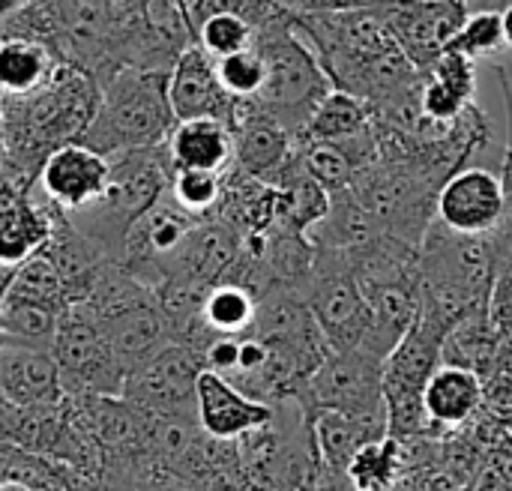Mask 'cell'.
I'll return each instance as SVG.
<instances>
[{
    "label": "cell",
    "mask_w": 512,
    "mask_h": 491,
    "mask_svg": "<svg viewBox=\"0 0 512 491\" xmlns=\"http://www.w3.org/2000/svg\"><path fill=\"white\" fill-rule=\"evenodd\" d=\"M456 3H462V6H468V0H456Z\"/></svg>",
    "instance_id": "f35d334b"
},
{
    "label": "cell",
    "mask_w": 512,
    "mask_h": 491,
    "mask_svg": "<svg viewBox=\"0 0 512 491\" xmlns=\"http://www.w3.org/2000/svg\"><path fill=\"white\" fill-rule=\"evenodd\" d=\"M63 315L21 297H0V342L54 351Z\"/></svg>",
    "instance_id": "d4e9b609"
},
{
    "label": "cell",
    "mask_w": 512,
    "mask_h": 491,
    "mask_svg": "<svg viewBox=\"0 0 512 491\" xmlns=\"http://www.w3.org/2000/svg\"><path fill=\"white\" fill-rule=\"evenodd\" d=\"M54 357L63 372L66 396L123 399L129 369L117 360L108 339L84 309L72 306L63 315L54 342Z\"/></svg>",
    "instance_id": "30bf717a"
},
{
    "label": "cell",
    "mask_w": 512,
    "mask_h": 491,
    "mask_svg": "<svg viewBox=\"0 0 512 491\" xmlns=\"http://www.w3.org/2000/svg\"><path fill=\"white\" fill-rule=\"evenodd\" d=\"M483 399H486V381L477 372L441 363L423 396V408L432 432L438 435L465 426L480 411Z\"/></svg>",
    "instance_id": "ffe728a7"
},
{
    "label": "cell",
    "mask_w": 512,
    "mask_h": 491,
    "mask_svg": "<svg viewBox=\"0 0 512 491\" xmlns=\"http://www.w3.org/2000/svg\"><path fill=\"white\" fill-rule=\"evenodd\" d=\"M312 491H354V489H351V483H348V477H345V474L321 471V477H318V483H315V489Z\"/></svg>",
    "instance_id": "d590c367"
},
{
    "label": "cell",
    "mask_w": 512,
    "mask_h": 491,
    "mask_svg": "<svg viewBox=\"0 0 512 491\" xmlns=\"http://www.w3.org/2000/svg\"><path fill=\"white\" fill-rule=\"evenodd\" d=\"M219 66V78L225 84V90L237 99V102H249L264 90L267 81V63L264 54L252 45L246 51H237L231 57L216 60Z\"/></svg>",
    "instance_id": "d6a6232c"
},
{
    "label": "cell",
    "mask_w": 512,
    "mask_h": 491,
    "mask_svg": "<svg viewBox=\"0 0 512 491\" xmlns=\"http://www.w3.org/2000/svg\"><path fill=\"white\" fill-rule=\"evenodd\" d=\"M261 315V294L243 279H222L216 282L201 306V318L207 333L216 339L252 336Z\"/></svg>",
    "instance_id": "603a6c76"
},
{
    "label": "cell",
    "mask_w": 512,
    "mask_h": 491,
    "mask_svg": "<svg viewBox=\"0 0 512 491\" xmlns=\"http://www.w3.org/2000/svg\"><path fill=\"white\" fill-rule=\"evenodd\" d=\"M102 99V84L81 66L63 63L27 96H3V183L33 192L45 162L84 138Z\"/></svg>",
    "instance_id": "7a4b0ae2"
},
{
    "label": "cell",
    "mask_w": 512,
    "mask_h": 491,
    "mask_svg": "<svg viewBox=\"0 0 512 491\" xmlns=\"http://www.w3.org/2000/svg\"><path fill=\"white\" fill-rule=\"evenodd\" d=\"M255 48L264 54L267 81L264 90L249 99L273 120H279L297 141L306 135L315 111L336 90L330 75L324 72L312 45L294 30L291 15L267 24L255 36Z\"/></svg>",
    "instance_id": "5b68a950"
},
{
    "label": "cell",
    "mask_w": 512,
    "mask_h": 491,
    "mask_svg": "<svg viewBox=\"0 0 512 491\" xmlns=\"http://www.w3.org/2000/svg\"><path fill=\"white\" fill-rule=\"evenodd\" d=\"M444 339H447V327L438 324L429 312H420L417 324L408 330V336L396 345V351L384 363L390 435L399 441L435 435L423 408V396L432 375L444 363Z\"/></svg>",
    "instance_id": "8992f818"
},
{
    "label": "cell",
    "mask_w": 512,
    "mask_h": 491,
    "mask_svg": "<svg viewBox=\"0 0 512 491\" xmlns=\"http://www.w3.org/2000/svg\"><path fill=\"white\" fill-rule=\"evenodd\" d=\"M108 180H111V159L78 141L57 150L45 162L36 189L42 192L45 201H51L66 216H72L93 207L105 195Z\"/></svg>",
    "instance_id": "9a60e30c"
},
{
    "label": "cell",
    "mask_w": 512,
    "mask_h": 491,
    "mask_svg": "<svg viewBox=\"0 0 512 491\" xmlns=\"http://www.w3.org/2000/svg\"><path fill=\"white\" fill-rule=\"evenodd\" d=\"M276 420V405L243 393L228 378L204 369L198 378V426L207 438L237 444Z\"/></svg>",
    "instance_id": "5bb4252c"
},
{
    "label": "cell",
    "mask_w": 512,
    "mask_h": 491,
    "mask_svg": "<svg viewBox=\"0 0 512 491\" xmlns=\"http://www.w3.org/2000/svg\"><path fill=\"white\" fill-rule=\"evenodd\" d=\"M204 369V351L171 342L129 372L123 399L153 417L198 423V378Z\"/></svg>",
    "instance_id": "9c48e42d"
},
{
    "label": "cell",
    "mask_w": 512,
    "mask_h": 491,
    "mask_svg": "<svg viewBox=\"0 0 512 491\" xmlns=\"http://www.w3.org/2000/svg\"><path fill=\"white\" fill-rule=\"evenodd\" d=\"M165 147L174 171L228 174L237 156L234 129L222 120H183L174 126Z\"/></svg>",
    "instance_id": "d6986e66"
},
{
    "label": "cell",
    "mask_w": 512,
    "mask_h": 491,
    "mask_svg": "<svg viewBox=\"0 0 512 491\" xmlns=\"http://www.w3.org/2000/svg\"><path fill=\"white\" fill-rule=\"evenodd\" d=\"M297 159L330 195H339V192L351 189V183L357 177V165L351 162L345 147L333 144V141H309V138H303V141H297Z\"/></svg>",
    "instance_id": "f1b7e54d"
},
{
    "label": "cell",
    "mask_w": 512,
    "mask_h": 491,
    "mask_svg": "<svg viewBox=\"0 0 512 491\" xmlns=\"http://www.w3.org/2000/svg\"><path fill=\"white\" fill-rule=\"evenodd\" d=\"M363 9H372L390 27L420 72L435 66L468 18V9L456 0H363Z\"/></svg>",
    "instance_id": "8fae6325"
},
{
    "label": "cell",
    "mask_w": 512,
    "mask_h": 491,
    "mask_svg": "<svg viewBox=\"0 0 512 491\" xmlns=\"http://www.w3.org/2000/svg\"><path fill=\"white\" fill-rule=\"evenodd\" d=\"M255 36H258L255 24H252L249 18L237 15V12L213 15V18H207V21L201 24V30L195 33L198 45H201L210 57H216V60L252 48V45H255Z\"/></svg>",
    "instance_id": "4dcf8cb0"
},
{
    "label": "cell",
    "mask_w": 512,
    "mask_h": 491,
    "mask_svg": "<svg viewBox=\"0 0 512 491\" xmlns=\"http://www.w3.org/2000/svg\"><path fill=\"white\" fill-rule=\"evenodd\" d=\"M390 435V423L384 420H360L336 411H315L312 414V438L318 450L321 471L348 474V465L354 456L372 444Z\"/></svg>",
    "instance_id": "44dd1931"
},
{
    "label": "cell",
    "mask_w": 512,
    "mask_h": 491,
    "mask_svg": "<svg viewBox=\"0 0 512 491\" xmlns=\"http://www.w3.org/2000/svg\"><path fill=\"white\" fill-rule=\"evenodd\" d=\"M168 99L177 123L183 120H222L234 129L240 102L225 90L216 57L201 45H186L171 63Z\"/></svg>",
    "instance_id": "4fadbf2b"
},
{
    "label": "cell",
    "mask_w": 512,
    "mask_h": 491,
    "mask_svg": "<svg viewBox=\"0 0 512 491\" xmlns=\"http://www.w3.org/2000/svg\"><path fill=\"white\" fill-rule=\"evenodd\" d=\"M171 69L123 66L102 84L99 111L84 132L81 144L102 156L162 147L174 126V108L168 99Z\"/></svg>",
    "instance_id": "3957f363"
},
{
    "label": "cell",
    "mask_w": 512,
    "mask_h": 491,
    "mask_svg": "<svg viewBox=\"0 0 512 491\" xmlns=\"http://www.w3.org/2000/svg\"><path fill=\"white\" fill-rule=\"evenodd\" d=\"M456 51L480 60H498L501 51H507V33H504V15L501 12H471L459 30V36L453 39Z\"/></svg>",
    "instance_id": "1f68e13d"
},
{
    "label": "cell",
    "mask_w": 512,
    "mask_h": 491,
    "mask_svg": "<svg viewBox=\"0 0 512 491\" xmlns=\"http://www.w3.org/2000/svg\"><path fill=\"white\" fill-rule=\"evenodd\" d=\"M225 180L228 174L213 171H174L168 198L192 219H213L225 198Z\"/></svg>",
    "instance_id": "83f0119b"
},
{
    "label": "cell",
    "mask_w": 512,
    "mask_h": 491,
    "mask_svg": "<svg viewBox=\"0 0 512 491\" xmlns=\"http://www.w3.org/2000/svg\"><path fill=\"white\" fill-rule=\"evenodd\" d=\"M180 3H183L186 21H189L192 39H195V33L201 30V24L207 18L222 15V12H237V15L249 18L255 24V30H261L267 24H276V21L291 15L279 0H180Z\"/></svg>",
    "instance_id": "f546056e"
},
{
    "label": "cell",
    "mask_w": 512,
    "mask_h": 491,
    "mask_svg": "<svg viewBox=\"0 0 512 491\" xmlns=\"http://www.w3.org/2000/svg\"><path fill=\"white\" fill-rule=\"evenodd\" d=\"M0 491H36L30 483H24V480H18V477H3V486Z\"/></svg>",
    "instance_id": "8d00e7d4"
},
{
    "label": "cell",
    "mask_w": 512,
    "mask_h": 491,
    "mask_svg": "<svg viewBox=\"0 0 512 491\" xmlns=\"http://www.w3.org/2000/svg\"><path fill=\"white\" fill-rule=\"evenodd\" d=\"M384 357L369 348L354 351H330V357L309 378L300 402L315 411H336L360 420H384L387 396H384Z\"/></svg>",
    "instance_id": "ba28073f"
},
{
    "label": "cell",
    "mask_w": 512,
    "mask_h": 491,
    "mask_svg": "<svg viewBox=\"0 0 512 491\" xmlns=\"http://www.w3.org/2000/svg\"><path fill=\"white\" fill-rule=\"evenodd\" d=\"M0 396L21 408L63 405L66 387L54 351L0 342Z\"/></svg>",
    "instance_id": "e0dca14e"
},
{
    "label": "cell",
    "mask_w": 512,
    "mask_h": 491,
    "mask_svg": "<svg viewBox=\"0 0 512 491\" xmlns=\"http://www.w3.org/2000/svg\"><path fill=\"white\" fill-rule=\"evenodd\" d=\"M405 465H408L405 441L387 435L381 441L366 444L348 465L345 477L354 491H390L402 480Z\"/></svg>",
    "instance_id": "484cf974"
},
{
    "label": "cell",
    "mask_w": 512,
    "mask_h": 491,
    "mask_svg": "<svg viewBox=\"0 0 512 491\" xmlns=\"http://www.w3.org/2000/svg\"><path fill=\"white\" fill-rule=\"evenodd\" d=\"M303 303L321 327L330 351L363 348L375 327L372 306L363 297L351 258L345 252L315 246L312 273L303 288Z\"/></svg>",
    "instance_id": "52a82bcc"
},
{
    "label": "cell",
    "mask_w": 512,
    "mask_h": 491,
    "mask_svg": "<svg viewBox=\"0 0 512 491\" xmlns=\"http://www.w3.org/2000/svg\"><path fill=\"white\" fill-rule=\"evenodd\" d=\"M504 189H507V210H504L501 225L489 234L492 255H495V270L512 264V186H504Z\"/></svg>",
    "instance_id": "e575fe53"
},
{
    "label": "cell",
    "mask_w": 512,
    "mask_h": 491,
    "mask_svg": "<svg viewBox=\"0 0 512 491\" xmlns=\"http://www.w3.org/2000/svg\"><path fill=\"white\" fill-rule=\"evenodd\" d=\"M501 15H504V33H507V45L512 48V0L507 3V9H504Z\"/></svg>",
    "instance_id": "74e56055"
},
{
    "label": "cell",
    "mask_w": 512,
    "mask_h": 491,
    "mask_svg": "<svg viewBox=\"0 0 512 491\" xmlns=\"http://www.w3.org/2000/svg\"><path fill=\"white\" fill-rule=\"evenodd\" d=\"M507 210L501 174L468 165L456 171L438 195V222L462 237H489Z\"/></svg>",
    "instance_id": "7c38bea8"
},
{
    "label": "cell",
    "mask_w": 512,
    "mask_h": 491,
    "mask_svg": "<svg viewBox=\"0 0 512 491\" xmlns=\"http://www.w3.org/2000/svg\"><path fill=\"white\" fill-rule=\"evenodd\" d=\"M33 192L3 183V192H0V261H3V273L21 267L36 252H42L51 243L60 219L66 216L60 207H54L45 198H36Z\"/></svg>",
    "instance_id": "2e32d148"
},
{
    "label": "cell",
    "mask_w": 512,
    "mask_h": 491,
    "mask_svg": "<svg viewBox=\"0 0 512 491\" xmlns=\"http://www.w3.org/2000/svg\"><path fill=\"white\" fill-rule=\"evenodd\" d=\"M369 126H372V108H369V102H363V99H357V96H351L345 90H333L324 99V105L315 111V117H312V123H309V129H306L303 138L339 144V141H348V138L360 135Z\"/></svg>",
    "instance_id": "4316f807"
},
{
    "label": "cell",
    "mask_w": 512,
    "mask_h": 491,
    "mask_svg": "<svg viewBox=\"0 0 512 491\" xmlns=\"http://www.w3.org/2000/svg\"><path fill=\"white\" fill-rule=\"evenodd\" d=\"M291 21L318 54L333 87L369 102V108H387L423 84V72L372 9L300 12Z\"/></svg>",
    "instance_id": "6da1fadb"
},
{
    "label": "cell",
    "mask_w": 512,
    "mask_h": 491,
    "mask_svg": "<svg viewBox=\"0 0 512 491\" xmlns=\"http://www.w3.org/2000/svg\"><path fill=\"white\" fill-rule=\"evenodd\" d=\"M444 363L471 369L483 381H489L492 375H498L507 366L504 342L492 327L489 306L471 312L465 321H459L447 333V339H444Z\"/></svg>",
    "instance_id": "7402d4cb"
},
{
    "label": "cell",
    "mask_w": 512,
    "mask_h": 491,
    "mask_svg": "<svg viewBox=\"0 0 512 491\" xmlns=\"http://www.w3.org/2000/svg\"><path fill=\"white\" fill-rule=\"evenodd\" d=\"M234 144H237L234 168L267 183L291 162L297 150V138L279 120L261 111L255 102H240L237 123H234Z\"/></svg>",
    "instance_id": "ac0fdd59"
},
{
    "label": "cell",
    "mask_w": 512,
    "mask_h": 491,
    "mask_svg": "<svg viewBox=\"0 0 512 491\" xmlns=\"http://www.w3.org/2000/svg\"><path fill=\"white\" fill-rule=\"evenodd\" d=\"M171 177H174V165L165 144L153 150L117 153L111 156V180L105 195L93 207L72 213L69 219L111 261L123 264L132 228L156 204L165 201L171 189Z\"/></svg>",
    "instance_id": "277c9868"
},
{
    "label": "cell",
    "mask_w": 512,
    "mask_h": 491,
    "mask_svg": "<svg viewBox=\"0 0 512 491\" xmlns=\"http://www.w3.org/2000/svg\"><path fill=\"white\" fill-rule=\"evenodd\" d=\"M63 66L60 54L45 42L27 36H3L0 45V87L3 96H27L45 87Z\"/></svg>",
    "instance_id": "cb8c5ba5"
},
{
    "label": "cell",
    "mask_w": 512,
    "mask_h": 491,
    "mask_svg": "<svg viewBox=\"0 0 512 491\" xmlns=\"http://www.w3.org/2000/svg\"><path fill=\"white\" fill-rule=\"evenodd\" d=\"M429 75L438 78V81H444L447 87H453L468 102H474V93H477V60L474 57H468V54H462L456 48H447L435 60V66L429 69Z\"/></svg>",
    "instance_id": "836d02e7"
}]
</instances>
